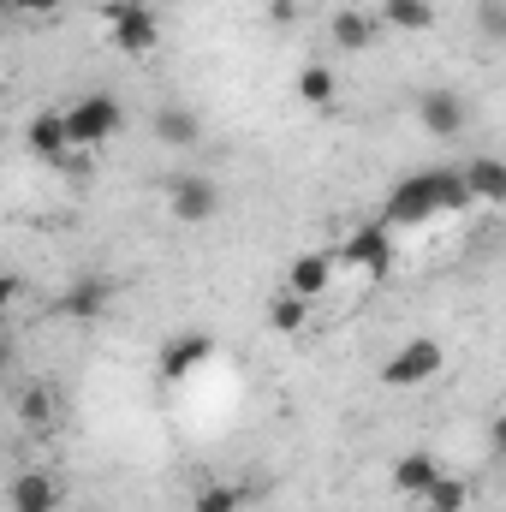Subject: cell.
I'll list each match as a JSON object with an SVG mask.
<instances>
[{
    "mask_svg": "<svg viewBox=\"0 0 506 512\" xmlns=\"http://www.w3.org/2000/svg\"><path fill=\"white\" fill-rule=\"evenodd\" d=\"M310 310H316V304H304V298H292V292L280 286V292L268 298V310H262V316H268V334H280V340H298V334L310 328Z\"/></svg>",
    "mask_w": 506,
    "mask_h": 512,
    "instance_id": "cell-18",
    "label": "cell"
},
{
    "mask_svg": "<svg viewBox=\"0 0 506 512\" xmlns=\"http://www.w3.org/2000/svg\"><path fill=\"white\" fill-rule=\"evenodd\" d=\"M477 30H483L489 42H501L506 36V0H477Z\"/></svg>",
    "mask_w": 506,
    "mask_h": 512,
    "instance_id": "cell-23",
    "label": "cell"
},
{
    "mask_svg": "<svg viewBox=\"0 0 506 512\" xmlns=\"http://www.w3.org/2000/svg\"><path fill=\"white\" fill-rule=\"evenodd\" d=\"M334 251H298L286 262V292L292 298H304V304H322L328 298V286H334Z\"/></svg>",
    "mask_w": 506,
    "mask_h": 512,
    "instance_id": "cell-7",
    "label": "cell"
},
{
    "mask_svg": "<svg viewBox=\"0 0 506 512\" xmlns=\"http://www.w3.org/2000/svg\"><path fill=\"white\" fill-rule=\"evenodd\" d=\"M245 507V489L239 483H203L191 495V512H239Z\"/></svg>",
    "mask_w": 506,
    "mask_h": 512,
    "instance_id": "cell-22",
    "label": "cell"
},
{
    "mask_svg": "<svg viewBox=\"0 0 506 512\" xmlns=\"http://www.w3.org/2000/svg\"><path fill=\"white\" fill-rule=\"evenodd\" d=\"M6 18H12V6H6V0H0V24H6Z\"/></svg>",
    "mask_w": 506,
    "mask_h": 512,
    "instance_id": "cell-28",
    "label": "cell"
},
{
    "mask_svg": "<svg viewBox=\"0 0 506 512\" xmlns=\"http://www.w3.org/2000/svg\"><path fill=\"white\" fill-rule=\"evenodd\" d=\"M18 298H24V280H18V274H0V316H6Z\"/></svg>",
    "mask_w": 506,
    "mask_h": 512,
    "instance_id": "cell-25",
    "label": "cell"
},
{
    "mask_svg": "<svg viewBox=\"0 0 506 512\" xmlns=\"http://www.w3.org/2000/svg\"><path fill=\"white\" fill-rule=\"evenodd\" d=\"M417 501H423V512H465L471 507V489H465V477H447V471H441Z\"/></svg>",
    "mask_w": 506,
    "mask_h": 512,
    "instance_id": "cell-21",
    "label": "cell"
},
{
    "mask_svg": "<svg viewBox=\"0 0 506 512\" xmlns=\"http://www.w3.org/2000/svg\"><path fill=\"white\" fill-rule=\"evenodd\" d=\"M459 179H465V197H471L477 209H501L506 203V167L495 155H471V161L459 167Z\"/></svg>",
    "mask_w": 506,
    "mask_h": 512,
    "instance_id": "cell-13",
    "label": "cell"
},
{
    "mask_svg": "<svg viewBox=\"0 0 506 512\" xmlns=\"http://www.w3.org/2000/svg\"><path fill=\"white\" fill-rule=\"evenodd\" d=\"M12 6V18H54L66 0H6Z\"/></svg>",
    "mask_w": 506,
    "mask_h": 512,
    "instance_id": "cell-24",
    "label": "cell"
},
{
    "mask_svg": "<svg viewBox=\"0 0 506 512\" xmlns=\"http://www.w3.org/2000/svg\"><path fill=\"white\" fill-rule=\"evenodd\" d=\"M441 370H447V346L429 340V334H417V340H405V346L381 364V387H387V393H417V387L435 382Z\"/></svg>",
    "mask_w": 506,
    "mask_h": 512,
    "instance_id": "cell-3",
    "label": "cell"
},
{
    "mask_svg": "<svg viewBox=\"0 0 506 512\" xmlns=\"http://www.w3.org/2000/svg\"><path fill=\"white\" fill-rule=\"evenodd\" d=\"M328 42H334L340 54H370L381 42V18L364 12V6H340V12L328 18Z\"/></svg>",
    "mask_w": 506,
    "mask_h": 512,
    "instance_id": "cell-10",
    "label": "cell"
},
{
    "mask_svg": "<svg viewBox=\"0 0 506 512\" xmlns=\"http://www.w3.org/2000/svg\"><path fill=\"white\" fill-rule=\"evenodd\" d=\"M334 96H340L334 66H316V60H310V66H298V102H304V108H316V114H322V108H334Z\"/></svg>",
    "mask_w": 506,
    "mask_h": 512,
    "instance_id": "cell-19",
    "label": "cell"
},
{
    "mask_svg": "<svg viewBox=\"0 0 506 512\" xmlns=\"http://www.w3.org/2000/svg\"><path fill=\"white\" fill-rule=\"evenodd\" d=\"M60 126H66V149L72 155H90V149H102V143H114L126 131V108L108 90H90L72 108H60Z\"/></svg>",
    "mask_w": 506,
    "mask_h": 512,
    "instance_id": "cell-2",
    "label": "cell"
},
{
    "mask_svg": "<svg viewBox=\"0 0 506 512\" xmlns=\"http://www.w3.org/2000/svg\"><path fill=\"white\" fill-rule=\"evenodd\" d=\"M12 370V340H0V376Z\"/></svg>",
    "mask_w": 506,
    "mask_h": 512,
    "instance_id": "cell-27",
    "label": "cell"
},
{
    "mask_svg": "<svg viewBox=\"0 0 506 512\" xmlns=\"http://www.w3.org/2000/svg\"><path fill=\"white\" fill-rule=\"evenodd\" d=\"M108 42L131 54V60H149L161 48V18L149 12V0H108Z\"/></svg>",
    "mask_w": 506,
    "mask_h": 512,
    "instance_id": "cell-5",
    "label": "cell"
},
{
    "mask_svg": "<svg viewBox=\"0 0 506 512\" xmlns=\"http://www.w3.org/2000/svg\"><path fill=\"white\" fill-rule=\"evenodd\" d=\"M167 209H173V221L203 227V221L221 215V185H215L209 173H179V179L167 185Z\"/></svg>",
    "mask_w": 506,
    "mask_h": 512,
    "instance_id": "cell-6",
    "label": "cell"
},
{
    "mask_svg": "<svg viewBox=\"0 0 506 512\" xmlns=\"http://www.w3.org/2000/svg\"><path fill=\"white\" fill-rule=\"evenodd\" d=\"M60 501H66V489H60V477L42 471V465L18 471V477L6 483V507L12 512H60Z\"/></svg>",
    "mask_w": 506,
    "mask_h": 512,
    "instance_id": "cell-8",
    "label": "cell"
},
{
    "mask_svg": "<svg viewBox=\"0 0 506 512\" xmlns=\"http://www.w3.org/2000/svg\"><path fill=\"white\" fill-rule=\"evenodd\" d=\"M268 18H274V24H292V18H298V0H268Z\"/></svg>",
    "mask_w": 506,
    "mask_h": 512,
    "instance_id": "cell-26",
    "label": "cell"
},
{
    "mask_svg": "<svg viewBox=\"0 0 506 512\" xmlns=\"http://www.w3.org/2000/svg\"><path fill=\"white\" fill-rule=\"evenodd\" d=\"M411 114H417V126L429 131V137H459L465 120H471V108H465V96H459V90H423Z\"/></svg>",
    "mask_w": 506,
    "mask_h": 512,
    "instance_id": "cell-9",
    "label": "cell"
},
{
    "mask_svg": "<svg viewBox=\"0 0 506 512\" xmlns=\"http://www.w3.org/2000/svg\"><path fill=\"white\" fill-rule=\"evenodd\" d=\"M54 417H60V393H54L48 382H30L24 393H18V423H24L30 435H48Z\"/></svg>",
    "mask_w": 506,
    "mask_h": 512,
    "instance_id": "cell-17",
    "label": "cell"
},
{
    "mask_svg": "<svg viewBox=\"0 0 506 512\" xmlns=\"http://www.w3.org/2000/svg\"><path fill=\"white\" fill-rule=\"evenodd\" d=\"M334 268H346L358 286H376V280H387V274H393V227H381V221L358 227V233L334 251Z\"/></svg>",
    "mask_w": 506,
    "mask_h": 512,
    "instance_id": "cell-4",
    "label": "cell"
},
{
    "mask_svg": "<svg viewBox=\"0 0 506 512\" xmlns=\"http://www.w3.org/2000/svg\"><path fill=\"white\" fill-rule=\"evenodd\" d=\"M435 477H441L435 453H405V459L393 465V489H399V495H411V501H417V495H423V489H429Z\"/></svg>",
    "mask_w": 506,
    "mask_h": 512,
    "instance_id": "cell-20",
    "label": "cell"
},
{
    "mask_svg": "<svg viewBox=\"0 0 506 512\" xmlns=\"http://www.w3.org/2000/svg\"><path fill=\"white\" fill-rule=\"evenodd\" d=\"M471 197H465V179L459 167H429V173H411L405 185H393L387 209H381V227H435L441 215H465Z\"/></svg>",
    "mask_w": 506,
    "mask_h": 512,
    "instance_id": "cell-1",
    "label": "cell"
},
{
    "mask_svg": "<svg viewBox=\"0 0 506 512\" xmlns=\"http://www.w3.org/2000/svg\"><path fill=\"white\" fill-rule=\"evenodd\" d=\"M215 358V340L203 334V328H191V334H173L167 346H161V376L167 382H185L191 370H203Z\"/></svg>",
    "mask_w": 506,
    "mask_h": 512,
    "instance_id": "cell-12",
    "label": "cell"
},
{
    "mask_svg": "<svg viewBox=\"0 0 506 512\" xmlns=\"http://www.w3.org/2000/svg\"><path fill=\"white\" fill-rule=\"evenodd\" d=\"M108 304H114V280H102V274H90V280L66 286V298H60V310H66L72 322H96Z\"/></svg>",
    "mask_w": 506,
    "mask_h": 512,
    "instance_id": "cell-16",
    "label": "cell"
},
{
    "mask_svg": "<svg viewBox=\"0 0 506 512\" xmlns=\"http://www.w3.org/2000/svg\"><path fill=\"white\" fill-rule=\"evenodd\" d=\"M376 18H381V30H399V36H429V30H435V0H381Z\"/></svg>",
    "mask_w": 506,
    "mask_h": 512,
    "instance_id": "cell-15",
    "label": "cell"
},
{
    "mask_svg": "<svg viewBox=\"0 0 506 512\" xmlns=\"http://www.w3.org/2000/svg\"><path fill=\"white\" fill-rule=\"evenodd\" d=\"M24 149H30V161H48V167H72V149H66L60 108H42V114H30V126H24Z\"/></svg>",
    "mask_w": 506,
    "mask_h": 512,
    "instance_id": "cell-11",
    "label": "cell"
},
{
    "mask_svg": "<svg viewBox=\"0 0 506 512\" xmlns=\"http://www.w3.org/2000/svg\"><path fill=\"white\" fill-rule=\"evenodd\" d=\"M149 131H155V143H161V149H197V143H203V120H197L191 108H179V102L155 108Z\"/></svg>",
    "mask_w": 506,
    "mask_h": 512,
    "instance_id": "cell-14",
    "label": "cell"
}]
</instances>
